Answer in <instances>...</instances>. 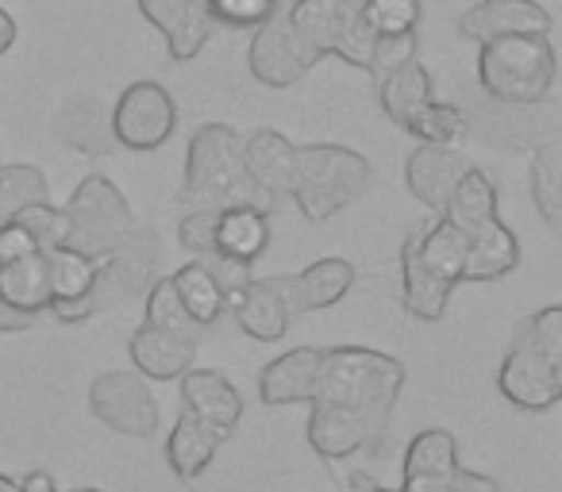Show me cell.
Masks as SVG:
<instances>
[{
	"label": "cell",
	"instance_id": "19",
	"mask_svg": "<svg viewBox=\"0 0 562 492\" xmlns=\"http://www.w3.org/2000/svg\"><path fill=\"white\" fill-rule=\"evenodd\" d=\"M127 351H132L135 374L150 377V381H173V377L186 374L196 358L193 339L170 335V331L150 328V323H143V328L135 331L132 343H127Z\"/></svg>",
	"mask_w": 562,
	"mask_h": 492
},
{
	"label": "cell",
	"instance_id": "43",
	"mask_svg": "<svg viewBox=\"0 0 562 492\" xmlns=\"http://www.w3.org/2000/svg\"><path fill=\"white\" fill-rule=\"evenodd\" d=\"M47 312H55L63 323H81V320H89V316L104 312V308H101V297H97V285H93V293H86V297H78V300H58V305H50Z\"/></svg>",
	"mask_w": 562,
	"mask_h": 492
},
{
	"label": "cell",
	"instance_id": "14",
	"mask_svg": "<svg viewBox=\"0 0 562 492\" xmlns=\"http://www.w3.org/2000/svg\"><path fill=\"white\" fill-rule=\"evenodd\" d=\"M459 35L474 43L501 35H551V12L539 0H482L459 16Z\"/></svg>",
	"mask_w": 562,
	"mask_h": 492
},
{
	"label": "cell",
	"instance_id": "39",
	"mask_svg": "<svg viewBox=\"0 0 562 492\" xmlns=\"http://www.w3.org/2000/svg\"><path fill=\"white\" fill-rule=\"evenodd\" d=\"M178 242L196 262L216 254V208H189L178 224Z\"/></svg>",
	"mask_w": 562,
	"mask_h": 492
},
{
	"label": "cell",
	"instance_id": "32",
	"mask_svg": "<svg viewBox=\"0 0 562 492\" xmlns=\"http://www.w3.org/2000/svg\"><path fill=\"white\" fill-rule=\"evenodd\" d=\"M285 20H290V32L297 39V47L308 55V62H321V58L331 55V0H293L285 9Z\"/></svg>",
	"mask_w": 562,
	"mask_h": 492
},
{
	"label": "cell",
	"instance_id": "21",
	"mask_svg": "<svg viewBox=\"0 0 562 492\" xmlns=\"http://www.w3.org/2000/svg\"><path fill=\"white\" fill-rule=\"evenodd\" d=\"M520 262V242L501 219L477 227L467 234V262H462V282H493L516 270Z\"/></svg>",
	"mask_w": 562,
	"mask_h": 492
},
{
	"label": "cell",
	"instance_id": "35",
	"mask_svg": "<svg viewBox=\"0 0 562 492\" xmlns=\"http://www.w3.org/2000/svg\"><path fill=\"white\" fill-rule=\"evenodd\" d=\"M50 201V185L40 165H0V224H9L24 204Z\"/></svg>",
	"mask_w": 562,
	"mask_h": 492
},
{
	"label": "cell",
	"instance_id": "41",
	"mask_svg": "<svg viewBox=\"0 0 562 492\" xmlns=\"http://www.w3.org/2000/svg\"><path fill=\"white\" fill-rule=\"evenodd\" d=\"M278 0H209V12L220 27H258Z\"/></svg>",
	"mask_w": 562,
	"mask_h": 492
},
{
	"label": "cell",
	"instance_id": "2",
	"mask_svg": "<svg viewBox=\"0 0 562 492\" xmlns=\"http://www.w3.org/2000/svg\"><path fill=\"white\" fill-rule=\"evenodd\" d=\"M497 389L524 412H543L562 397V308H539L516 328L497 369Z\"/></svg>",
	"mask_w": 562,
	"mask_h": 492
},
{
	"label": "cell",
	"instance_id": "11",
	"mask_svg": "<svg viewBox=\"0 0 562 492\" xmlns=\"http://www.w3.org/2000/svg\"><path fill=\"white\" fill-rule=\"evenodd\" d=\"M227 308L235 312L239 328L247 331L250 339H258V343H278V339H285L293 316L301 312L293 277H262V282H250Z\"/></svg>",
	"mask_w": 562,
	"mask_h": 492
},
{
	"label": "cell",
	"instance_id": "16",
	"mask_svg": "<svg viewBox=\"0 0 562 492\" xmlns=\"http://www.w3.org/2000/svg\"><path fill=\"white\" fill-rule=\"evenodd\" d=\"M316 385H321V351L297 346L262 369L258 397H262V404H313Z\"/></svg>",
	"mask_w": 562,
	"mask_h": 492
},
{
	"label": "cell",
	"instance_id": "24",
	"mask_svg": "<svg viewBox=\"0 0 562 492\" xmlns=\"http://www.w3.org/2000/svg\"><path fill=\"white\" fill-rule=\"evenodd\" d=\"M270 211L250 208V204H232V208L216 211V254H232V259L255 262L270 242Z\"/></svg>",
	"mask_w": 562,
	"mask_h": 492
},
{
	"label": "cell",
	"instance_id": "42",
	"mask_svg": "<svg viewBox=\"0 0 562 492\" xmlns=\"http://www.w3.org/2000/svg\"><path fill=\"white\" fill-rule=\"evenodd\" d=\"M201 262L209 266L212 282L220 285V293H224L227 305H232V300L239 297L250 282H255V277H250V262L232 259V254H209V259H201Z\"/></svg>",
	"mask_w": 562,
	"mask_h": 492
},
{
	"label": "cell",
	"instance_id": "28",
	"mask_svg": "<svg viewBox=\"0 0 562 492\" xmlns=\"http://www.w3.org/2000/svg\"><path fill=\"white\" fill-rule=\"evenodd\" d=\"M331 55L344 58L347 66H370V50H374L378 32L367 20V0H331Z\"/></svg>",
	"mask_w": 562,
	"mask_h": 492
},
{
	"label": "cell",
	"instance_id": "4",
	"mask_svg": "<svg viewBox=\"0 0 562 492\" xmlns=\"http://www.w3.org/2000/svg\"><path fill=\"white\" fill-rule=\"evenodd\" d=\"M405 389V366L397 358L370 346H331L321 351V385L316 400L347 404L355 412L370 415L378 427H385Z\"/></svg>",
	"mask_w": 562,
	"mask_h": 492
},
{
	"label": "cell",
	"instance_id": "38",
	"mask_svg": "<svg viewBox=\"0 0 562 492\" xmlns=\"http://www.w3.org/2000/svg\"><path fill=\"white\" fill-rule=\"evenodd\" d=\"M367 20L378 35L416 32V24H420V0H367Z\"/></svg>",
	"mask_w": 562,
	"mask_h": 492
},
{
	"label": "cell",
	"instance_id": "12",
	"mask_svg": "<svg viewBox=\"0 0 562 492\" xmlns=\"http://www.w3.org/2000/svg\"><path fill=\"white\" fill-rule=\"evenodd\" d=\"M139 12L162 32L173 62H193L220 27L209 12V0H139Z\"/></svg>",
	"mask_w": 562,
	"mask_h": 492
},
{
	"label": "cell",
	"instance_id": "3",
	"mask_svg": "<svg viewBox=\"0 0 562 492\" xmlns=\"http://www.w3.org/2000/svg\"><path fill=\"white\" fill-rule=\"evenodd\" d=\"M186 208H250L270 211L273 196H266L258 185H250L243 173V135L227 124H204L189 139L186 150V185H181Z\"/></svg>",
	"mask_w": 562,
	"mask_h": 492
},
{
	"label": "cell",
	"instance_id": "26",
	"mask_svg": "<svg viewBox=\"0 0 562 492\" xmlns=\"http://www.w3.org/2000/svg\"><path fill=\"white\" fill-rule=\"evenodd\" d=\"M374 85H378V104H382V112L397 127H405V119L436 96V89H431V73L424 70L416 58H408L405 66H397L393 73H385V78L374 81Z\"/></svg>",
	"mask_w": 562,
	"mask_h": 492
},
{
	"label": "cell",
	"instance_id": "23",
	"mask_svg": "<svg viewBox=\"0 0 562 492\" xmlns=\"http://www.w3.org/2000/svg\"><path fill=\"white\" fill-rule=\"evenodd\" d=\"M0 300L20 312L43 316L50 308V285H47V254L32 251L24 259L0 262Z\"/></svg>",
	"mask_w": 562,
	"mask_h": 492
},
{
	"label": "cell",
	"instance_id": "45",
	"mask_svg": "<svg viewBox=\"0 0 562 492\" xmlns=\"http://www.w3.org/2000/svg\"><path fill=\"white\" fill-rule=\"evenodd\" d=\"M35 320H40L35 312H20V308H12V305L0 300V331H27Z\"/></svg>",
	"mask_w": 562,
	"mask_h": 492
},
{
	"label": "cell",
	"instance_id": "29",
	"mask_svg": "<svg viewBox=\"0 0 562 492\" xmlns=\"http://www.w3.org/2000/svg\"><path fill=\"white\" fill-rule=\"evenodd\" d=\"M459 469V446L451 431L428 427L405 450V481H447Z\"/></svg>",
	"mask_w": 562,
	"mask_h": 492
},
{
	"label": "cell",
	"instance_id": "1",
	"mask_svg": "<svg viewBox=\"0 0 562 492\" xmlns=\"http://www.w3.org/2000/svg\"><path fill=\"white\" fill-rule=\"evenodd\" d=\"M462 262H467V231L447 216L420 224L401 242V289L405 308L416 320H439L447 312L451 289L462 282Z\"/></svg>",
	"mask_w": 562,
	"mask_h": 492
},
{
	"label": "cell",
	"instance_id": "18",
	"mask_svg": "<svg viewBox=\"0 0 562 492\" xmlns=\"http://www.w3.org/2000/svg\"><path fill=\"white\" fill-rule=\"evenodd\" d=\"M181 400H186V412L196 420L212 423V427L232 431L243 415V397L224 374L216 369H193L189 366L181 374Z\"/></svg>",
	"mask_w": 562,
	"mask_h": 492
},
{
	"label": "cell",
	"instance_id": "25",
	"mask_svg": "<svg viewBox=\"0 0 562 492\" xmlns=\"http://www.w3.org/2000/svg\"><path fill=\"white\" fill-rule=\"evenodd\" d=\"M443 216L451 219L459 231H477V227L493 224L497 219V185L490 181V173L467 165V173L459 178V185L447 196Z\"/></svg>",
	"mask_w": 562,
	"mask_h": 492
},
{
	"label": "cell",
	"instance_id": "15",
	"mask_svg": "<svg viewBox=\"0 0 562 492\" xmlns=\"http://www.w3.org/2000/svg\"><path fill=\"white\" fill-rule=\"evenodd\" d=\"M467 158L454 147H439V142H420L405 162V185L424 208H431L436 216H443L447 196L459 185V178L467 173Z\"/></svg>",
	"mask_w": 562,
	"mask_h": 492
},
{
	"label": "cell",
	"instance_id": "27",
	"mask_svg": "<svg viewBox=\"0 0 562 492\" xmlns=\"http://www.w3.org/2000/svg\"><path fill=\"white\" fill-rule=\"evenodd\" d=\"M351 285H355V266L347 259H321L293 277L301 312H321V308L339 305L351 293Z\"/></svg>",
	"mask_w": 562,
	"mask_h": 492
},
{
	"label": "cell",
	"instance_id": "8",
	"mask_svg": "<svg viewBox=\"0 0 562 492\" xmlns=\"http://www.w3.org/2000/svg\"><path fill=\"white\" fill-rule=\"evenodd\" d=\"M178 127V108H173V96L166 93L158 81H135L120 93L116 108H112V135H116V147L135 150V155H147L158 150Z\"/></svg>",
	"mask_w": 562,
	"mask_h": 492
},
{
	"label": "cell",
	"instance_id": "10",
	"mask_svg": "<svg viewBox=\"0 0 562 492\" xmlns=\"http://www.w3.org/2000/svg\"><path fill=\"white\" fill-rule=\"evenodd\" d=\"M247 66H250V73H255V81H262V85H270V89L297 85V81L313 70L308 55L297 47V39H293L285 9H273L270 16L255 27Z\"/></svg>",
	"mask_w": 562,
	"mask_h": 492
},
{
	"label": "cell",
	"instance_id": "30",
	"mask_svg": "<svg viewBox=\"0 0 562 492\" xmlns=\"http://www.w3.org/2000/svg\"><path fill=\"white\" fill-rule=\"evenodd\" d=\"M170 282H173V293H178L181 308L193 316L196 328H212V323L224 316L227 300H224V293H220V285L212 282V274H209L204 262L193 259L189 266H181Z\"/></svg>",
	"mask_w": 562,
	"mask_h": 492
},
{
	"label": "cell",
	"instance_id": "40",
	"mask_svg": "<svg viewBox=\"0 0 562 492\" xmlns=\"http://www.w3.org/2000/svg\"><path fill=\"white\" fill-rule=\"evenodd\" d=\"M408 58H416V32H397V35H378L374 50H370L367 73L374 81H382L385 73H393L397 66H405Z\"/></svg>",
	"mask_w": 562,
	"mask_h": 492
},
{
	"label": "cell",
	"instance_id": "9",
	"mask_svg": "<svg viewBox=\"0 0 562 492\" xmlns=\"http://www.w3.org/2000/svg\"><path fill=\"white\" fill-rule=\"evenodd\" d=\"M89 408L116 435L150 438L158 431V404L135 369H109L89 385Z\"/></svg>",
	"mask_w": 562,
	"mask_h": 492
},
{
	"label": "cell",
	"instance_id": "50",
	"mask_svg": "<svg viewBox=\"0 0 562 492\" xmlns=\"http://www.w3.org/2000/svg\"><path fill=\"white\" fill-rule=\"evenodd\" d=\"M74 492H101V489H74Z\"/></svg>",
	"mask_w": 562,
	"mask_h": 492
},
{
	"label": "cell",
	"instance_id": "31",
	"mask_svg": "<svg viewBox=\"0 0 562 492\" xmlns=\"http://www.w3.org/2000/svg\"><path fill=\"white\" fill-rule=\"evenodd\" d=\"M531 201H536L539 216L551 227H559L562 219V147L554 139L539 142L531 150V170H528Z\"/></svg>",
	"mask_w": 562,
	"mask_h": 492
},
{
	"label": "cell",
	"instance_id": "46",
	"mask_svg": "<svg viewBox=\"0 0 562 492\" xmlns=\"http://www.w3.org/2000/svg\"><path fill=\"white\" fill-rule=\"evenodd\" d=\"M20 492H58L55 481H50V473H43V469H32V473L20 481Z\"/></svg>",
	"mask_w": 562,
	"mask_h": 492
},
{
	"label": "cell",
	"instance_id": "17",
	"mask_svg": "<svg viewBox=\"0 0 562 492\" xmlns=\"http://www.w3.org/2000/svg\"><path fill=\"white\" fill-rule=\"evenodd\" d=\"M293 165H297V147L281 131L262 127V131L243 139V173H247L250 185H258L266 196L290 193Z\"/></svg>",
	"mask_w": 562,
	"mask_h": 492
},
{
	"label": "cell",
	"instance_id": "13",
	"mask_svg": "<svg viewBox=\"0 0 562 492\" xmlns=\"http://www.w3.org/2000/svg\"><path fill=\"white\" fill-rule=\"evenodd\" d=\"M385 427H378L370 415L355 412L347 404H331V400H313V415H308V446L321 458L339 461L351 458L355 450L378 443Z\"/></svg>",
	"mask_w": 562,
	"mask_h": 492
},
{
	"label": "cell",
	"instance_id": "5",
	"mask_svg": "<svg viewBox=\"0 0 562 492\" xmlns=\"http://www.w3.org/2000/svg\"><path fill=\"white\" fill-rule=\"evenodd\" d=\"M551 35H501L485 39L477 55V85L501 104H543L554 89Z\"/></svg>",
	"mask_w": 562,
	"mask_h": 492
},
{
	"label": "cell",
	"instance_id": "33",
	"mask_svg": "<svg viewBox=\"0 0 562 492\" xmlns=\"http://www.w3.org/2000/svg\"><path fill=\"white\" fill-rule=\"evenodd\" d=\"M401 131H408L413 139L420 142H439V147H454V142H462L470 135V116L462 108H454V104H443L431 96L424 108H416L413 116L405 119V127Z\"/></svg>",
	"mask_w": 562,
	"mask_h": 492
},
{
	"label": "cell",
	"instance_id": "47",
	"mask_svg": "<svg viewBox=\"0 0 562 492\" xmlns=\"http://www.w3.org/2000/svg\"><path fill=\"white\" fill-rule=\"evenodd\" d=\"M12 43H16V20L0 9V55H9Z\"/></svg>",
	"mask_w": 562,
	"mask_h": 492
},
{
	"label": "cell",
	"instance_id": "48",
	"mask_svg": "<svg viewBox=\"0 0 562 492\" xmlns=\"http://www.w3.org/2000/svg\"><path fill=\"white\" fill-rule=\"evenodd\" d=\"M355 492H393V489H382V484H374V481H367V477H359V481H355Z\"/></svg>",
	"mask_w": 562,
	"mask_h": 492
},
{
	"label": "cell",
	"instance_id": "22",
	"mask_svg": "<svg viewBox=\"0 0 562 492\" xmlns=\"http://www.w3.org/2000/svg\"><path fill=\"white\" fill-rule=\"evenodd\" d=\"M58 131L74 150L89 158H104L116 150L112 108H104V101H97V96H78V101L66 104V112L58 116Z\"/></svg>",
	"mask_w": 562,
	"mask_h": 492
},
{
	"label": "cell",
	"instance_id": "49",
	"mask_svg": "<svg viewBox=\"0 0 562 492\" xmlns=\"http://www.w3.org/2000/svg\"><path fill=\"white\" fill-rule=\"evenodd\" d=\"M0 492H20V481H12V477L0 473Z\"/></svg>",
	"mask_w": 562,
	"mask_h": 492
},
{
	"label": "cell",
	"instance_id": "7",
	"mask_svg": "<svg viewBox=\"0 0 562 492\" xmlns=\"http://www.w3.org/2000/svg\"><path fill=\"white\" fill-rule=\"evenodd\" d=\"M66 247L86 259L101 262L116 251L120 242L135 231L132 204L124 201L116 185L101 173H89L78 188H74L70 204H66Z\"/></svg>",
	"mask_w": 562,
	"mask_h": 492
},
{
	"label": "cell",
	"instance_id": "36",
	"mask_svg": "<svg viewBox=\"0 0 562 492\" xmlns=\"http://www.w3.org/2000/svg\"><path fill=\"white\" fill-rule=\"evenodd\" d=\"M150 328H162L170 331V335H181V339H201V328L193 323V316L181 308L178 293H173V282L170 277H158V282H150L147 289V320Z\"/></svg>",
	"mask_w": 562,
	"mask_h": 492
},
{
	"label": "cell",
	"instance_id": "20",
	"mask_svg": "<svg viewBox=\"0 0 562 492\" xmlns=\"http://www.w3.org/2000/svg\"><path fill=\"white\" fill-rule=\"evenodd\" d=\"M232 435L224 427H212V423L196 420V415L181 412V420L173 423L170 438H166V461L181 481H196V477L209 469V461L216 458L220 443Z\"/></svg>",
	"mask_w": 562,
	"mask_h": 492
},
{
	"label": "cell",
	"instance_id": "34",
	"mask_svg": "<svg viewBox=\"0 0 562 492\" xmlns=\"http://www.w3.org/2000/svg\"><path fill=\"white\" fill-rule=\"evenodd\" d=\"M47 285H50V305L86 297L97 285V262L70 251V247H55V251H47Z\"/></svg>",
	"mask_w": 562,
	"mask_h": 492
},
{
	"label": "cell",
	"instance_id": "37",
	"mask_svg": "<svg viewBox=\"0 0 562 492\" xmlns=\"http://www.w3.org/2000/svg\"><path fill=\"white\" fill-rule=\"evenodd\" d=\"M12 219H16L27 234H32V242L40 247L43 254L55 251V247H66V211L55 208L50 201L24 204V208H20Z\"/></svg>",
	"mask_w": 562,
	"mask_h": 492
},
{
	"label": "cell",
	"instance_id": "6",
	"mask_svg": "<svg viewBox=\"0 0 562 492\" xmlns=\"http://www.w3.org/2000/svg\"><path fill=\"white\" fill-rule=\"evenodd\" d=\"M370 185V162L351 147L336 142H313L297 147L290 196L297 201L305 219H331L355 204Z\"/></svg>",
	"mask_w": 562,
	"mask_h": 492
},
{
	"label": "cell",
	"instance_id": "44",
	"mask_svg": "<svg viewBox=\"0 0 562 492\" xmlns=\"http://www.w3.org/2000/svg\"><path fill=\"white\" fill-rule=\"evenodd\" d=\"M447 492H501V484L485 473H470V469H454L451 481H447Z\"/></svg>",
	"mask_w": 562,
	"mask_h": 492
}]
</instances>
